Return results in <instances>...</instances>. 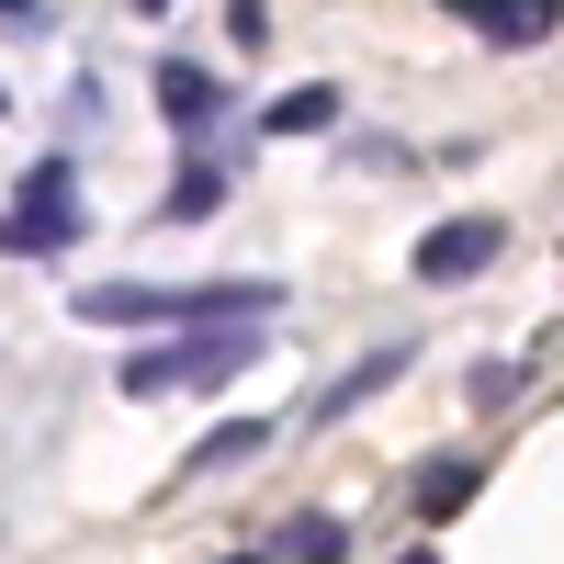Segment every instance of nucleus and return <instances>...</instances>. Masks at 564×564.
<instances>
[{
	"label": "nucleus",
	"instance_id": "dca6fc26",
	"mask_svg": "<svg viewBox=\"0 0 564 564\" xmlns=\"http://www.w3.org/2000/svg\"><path fill=\"white\" fill-rule=\"evenodd\" d=\"M0 102H12V90H0Z\"/></svg>",
	"mask_w": 564,
	"mask_h": 564
},
{
	"label": "nucleus",
	"instance_id": "4468645a",
	"mask_svg": "<svg viewBox=\"0 0 564 564\" xmlns=\"http://www.w3.org/2000/svg\"><path fill=\"white\" fill-rule=\"evenodd\" d=\"M395 564H441V553H430V542H406V553H395Z\"/></svg>",
	"mask_w": 564,
	"mask_h": 564
},
{
	"label": "nucleus",
	"instance_id": "f8f14e48",
	"mask_svg": "<svg viewBox=\"0 0 564 564\" xmlns=\"http://www.w3.org/2000/svg\"><path fill=\"white\" fill-rule=\"evenodd\" d=\"M226 34H238V57H260L271 45V0H226Z\"/></svg>",
	"mask_w": 564,
	"mask_h": 564
},
{
	"label": "nucleus",
	"instance_id": "39448f33",
	"mask_svg": "<svg viewBox=\"0 0 564 564\" xmlns=\"http://www.w3.org/2000/svg\"><path fill=\"white\" fill-rule=\"evenodd\" d=\"M79 204H12L0 215V260H57V249H79Z\"/></svg>",
	"mask_w": 564,
	"mask_h": 564
},
{
	"label": "nucleus",
	"instance_id": "7ed1b4c3",
	"mask_svg": "<svg viewBox=\"0 0 564 564\" xmlns=\"http://www.w3.org/2000/svg\"><path fill=\"white\" fill-rule=\"evenodd\" d=\"M463 34H486L497 57H531L542 34H564V0H441Z\"/></svg>",
	"mask_w": 564,
	"mask_h": 564
},
{
	"label": "nucleus",
	"instance_id": "ddd939ff",
	"mask_svg": "<svg viewBox=\"0 0 564 564\" xmlns=\"http://www.w3.org/2000/svg\"><path fill=\"white\" fill-rule=\"evenodd\" d=\"M0 23H12V34H45V0H0Z\"/></svg>",
	"mask_w": 564,
	"mask_h": 564
},
{
	"label": "nucleus",
	"instance_id": "9b49d317",
	"mask_svg": "<svg viewBox=\"0 0 564 564\" xmlns=\"http://www.w3.org/2000/svg\"><path fill=\"white\" fill-rule=\"evenodd\" d=\"M12 204H68V159H34V170L12 181Z\"/></svg>",
	"mask_w": 564,
	"mask_h": 564
},
{
	"label": "nucleus",
	"instance_id": "20e7f679",
	"mask_svg": "<svg viewBox=\"0 0 564 564\" xmlns=\"http://www.w3.org/2000/svg\"><path fill=\"white\" fill-rule=\"evenodd\" d=\"M159 124H170V135H193V148H204V135L226 124V79H215L204 57H170V68H159Z\"/></svg>",
	"mask_w": 564,
	"mask_h": 564
},
{
	"label": "nucleus",
	"instance_id": "9d476101",
	"mask_svg": "<svg viewBox=\"0 0 564 564\" xmlns=\"http://www.w3.org/2000/svg\"><path fill=\"white\" fill-rule=\"evenodd\" d=\"M327 124H339V79H305L260 113V135H327Z\"/></svg>",
	"mask_w": 564,
	"mask_h": 564
},
{
	"label": "nucleus",
	"instance_id": "f03ea898",
	"mask_svg": "<svg viewBox=\"0 0 564 564\" xmlns=\"http://www.w3.org/2000/svg\"><path fill=\"white\" fill-rule=\"evenodd\" d=\"M497 249H508V215H441L430 238H417V282H430V294H452V282L497 271Z\"/></svg>",
	"mask_w": 564,
	"mask_h": 564
},
{
	"label": "nucleus",
	"instance_id": "0eeeda50",
	"mask_svg": "<svg viewBox=\"0 0 564 564\" xmlns=\"http://www.w3.org/2000/svg\"><path fill=\"white\" fill-rule=\"evenodd\" d=\"M271 452V417H226L215 441H193L181 452V486H204V475H226V463H260Z\"/></svg>",
	"mask_w": 564,
	"mask_h": 564
},
{
	"label": "nucleus",
	"instance_id": "f257e3e1",
	"mask_svg": "<svg viewBox=\"0 0 564 564\" xmlns=\"http://www.w3.org/2000/svg\"><path fill=\"white\" fill-rule=\"evenodd\" d=\"M260 350H271L260 316H226V327H181V339H159V350H124L113 384H124L135 406H148V395H215V384H238Z\"/></svg>",
	"mask_w": 564,
	"mask_h": 564
},
{
	"label": "nucleus",
	"instance_id": "1a4fd4ad",
	"mask_svg": "<svg viewBox=\"0 0 564 564\" xmlns=\"http://www.w3.org/2000/svg\"><path fill=\"white\" fill-rule=\"evenodd\" d=\"M204 215H226V170L215 159H181V181L159 193V226H204Z\"/></svg>",
	"mask_w": 564,
	"mask_h": 564
},
{
	"label": "nucleus",
	"instance_id": "6e6552de",
	"mask_svg": "<svg viewBox=\"0 0 564 564\" xmlns=\"http://www.w3.org/2000/svg\"><path fill=\"white\" fill-rule=\"evenodd\" d=\"M475 486H486V452L430 463V475H417V520H430V531H452V508H475Z\"/></svg>",
	"mask_w": 564,
	"mask_h": 564
},
{
	"label": "nucleus",
	"instance_id": "2eb2a0df",
	"mask_svg": "<svg viewBox=\"0 0 564 564\" xmlns=\"http://www.w3.org/2000/svg\"><path fill=\"white\" fill-rule=\"evenodd\" d=\"M135 12H148V23H159V12H170V0H135Z\"/></svg>",
	"mask_w": 564,
	"mask_h": 564
},
{
	"label": "nucleus",
	"instance_id": "423d86ee",
	"mask_svg": "<svg viewBox=\"0 0 564 564\" xmlns=\"http://www.w3.org/2000/svg\"><path fill=\"white\" fill-rule=\"evenodd\" d=\"M395 372H406V350H372V361H361V372H339V384H327V395H316L305 417H316V430H339V417H361L372 395L395 384Z\"/></svg>",
	"mask_w": 564,
	"mask_h": 564
}]
</instances>
